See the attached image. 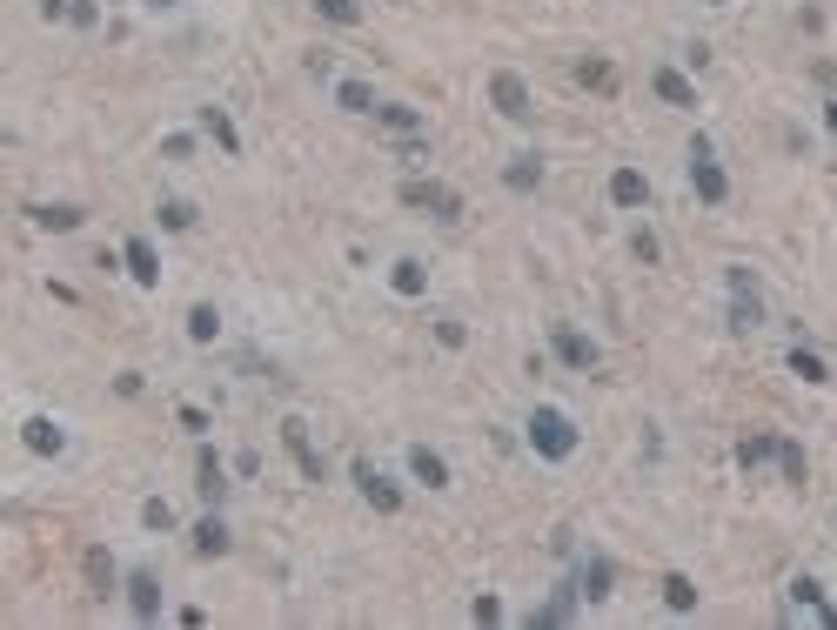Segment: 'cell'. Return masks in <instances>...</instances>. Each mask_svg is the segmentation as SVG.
Returning a JSON list of instances; mask_svg holds the SVG:
<instances>
[{"label": "cell", "instance_id": "obj_5", "mask_svg": "<svg viewBox=\"0 0 837 630\" xmlns=\"http://www.w3.org/2000/svg\"><path fill=\"white\" fill-rule=\"evenodd\" d=\"M489 101H496L503 121H536V108H529V81H523V74H509V68L489 74Z\"/></svg>", "mask_w": 837, "mask_h": 630}, {"label": "cell", "instance_id": "obj_29", "mask_svg": "<svg viewBox=\"0 0 837 630\" xmlns=\"http://www.w3.org/2000/svg\"><path fill=\"white\" fill-rule=\"evenodd\" d=\"M777 470H784V483H804V476H811V463H804V450H797L791 436H777Z\"/></svg>", "mask_w": 837, "mask_h": 630}, {"label": "cell", "instance_id": "obj_25", "mask_svg": "<svg viewBox=\"0 0 837 630\" xmlns=\"http://www.w3.org/2000/svg\"><path fill=\"white\" fill-rule=\"evenodd\" d=\"M215 336H221V309H215V302H195V309H188V342L208 349Z\"/></svg>", "mask_w": 837, "mask_h": 630}, {"label": "cell", "instance_id": "obj_22", "mask_svg": "<svg viewBox=\"0 0 837 630\" xmlns=\"http://www.w3.org/2000/svg\"><path fill=\"white\" fill-rule=\"evenodd\" d=\"M764 463H777V436H771V429H757V436L737 443V470H764Z\"/></svg>", "mask_w": 837, "mask_h": 630}, {"label": "cell", "instance_id": "obj_24", "mask_svg": "<svg viewBox=\"0 0 837 630\" xmlns=\"http://www.w3.org/2000/svg\"><path fill=\"white\" fill-rule=\"evenodd\" d=\"M228 543H235V537H228V523H221V517H201L195 523V557H228Z\"/></svg>", "mask_w": 837, "mask_h": 630}, {"label": "cell", "instance_id": "obj_4", "mask_svg": "<svg viewBox=\"0 0 837 630\" xmlns=\"http://www.w3.org/2000/svg\"><path fill=\"white\" fill-rule=\"evenodd\" d=\"M402 202L409 208H429L436 222H463V195L442 188V181H402Z\"/></svg>", "mask_w": 837, "mask_h": 630}, {"label": "cell", "instance_id": "obj_36", "mask_svg": "<svg viewBox=\"0 0 837 630\" xmlns=\"http://www.w3.org/2000/svg\"><path fill=\"white\" fill-rule=\"evenodd\" d=\"M436 342H442V349H463V342H469V329L456 322V315H442V322H436Z\"/></svg>", "mask_w": 837, "mask_h": 630}, {"label": "cell", "instance_id": "obj_7", "mask_svg": "<svg viewBox=\"0 0 837 630\" xmlns=\"http://www.w3.org/2000/svg\"><path fill=\"white\" fill-rule=\"evenodd\" d=\"M282 443H288V456L302 463V476H309V483H329V463L315 456V443H309V423H302V416H282Z\"/></svg>", "mask_w": 837, "mask_h": 630}, {"label": "cell", "instance_id": "obj_27", "mask_svg": "<svg viewBox=\"0 0 837 630\" xmlns=\"http://www.w3.org/2000/svg\"><path fill=\"white\" fill-rule=\"evenodd\" d=\"M335 108H349V114H375V88H369V81H335Z\"/></svg>", "mask_w": 837, "mask_h": 630}, {"label": "cell", "instance_id": "obj_9", "mask_svg": "<svg viewBox=\"0 0 837 630\" xmlns=\"http://www.w3.org/2000/svg\"><path fill=\"white\" fill-rule=\"evenodd\" d=\"M576 604H583V584L570 577V584H556V597L543 610H529V630H563L576 617Z\"/></svg>", "mask_w": 837, "mask_h": 630}, {"label": "cell", "instance_id": "obj_21", "mask_svg": "<svg viewBox=\"0 0 837 630\" xmlns=\"http://www.w3.org/2000/svg\"><path fill=\"white\" fill-rule=\"evenodd\" d=\"M201 135H215V148H221L228 161L242 155V135H235V121H228L221 108H201Z\"/></svg>", "mask_w": 837, "mask_h": 630}, {"label": "cell", "instance_id": "obj_18", "mask_svg": "<svg viewBox=\"0 0 837 630\" xmlns=\"http://www.w3.org/2000/svg\"><path fill=\"white\" fill-rule=\"evenodd\" d=\"M610 202H617V208H643V202H650V181H643L637 168H617V175H610Z\"/></svg>", "mask_w": 837, "mask_h": 630}, {"label": "cell", "instance_id": "obj_35", "mask_svg": "<svg viewBox=\"0 0 837 630\" xmlns=\"http://www.w3.org/2000/svg\"><path fill=\"white\" fill-rule=\"evenodd\" d=\"M315 14H329L335 27H355V14H362V7H355V0H315Z\"/></svg>", "mask_w": 837, "mask_h": 630}, {"label": "cell", "instance_id": "obj_6", "mask_svg": "<svg viewBox=\"0 0 837 630\" xmlns=\"http://www.w3.org/2000/svg\"><path fill=\"white\" fill-rule=\"evenodd\" d=\"M355 490H362V496H369V510H382V517H396V510H402V490H396V483H389V476H382V470H375V463H369V456H355Z\"/></svg>", "mask_w": 837, "mask_h": 630}, {"label": "cell", "instance_id": "obj_11", "mask_svg": "<svg viewBox=\"0 0 837 630\" xmlns=\"http://www.w3.org/2000/svg\"><path fill=\"white\" fill-rule=\"evenodd\" d=\"M128 610H134V624H155V617H161V584H155V570H134V577H128Z\"/></svg>", "mask_w": 837, "mask_h": 630}, {"label": "cell", "instance_id": "obj_14", "mask_svg": "<svg viewBox=\"0 0 837 630\" xmlns=\"http://www.w3.org/2000/svg\"><path fill=\"white\" fill-rule=\"evenodd\" d=\"M27 215H34V228H47V235H74V228L88 222L74 202H47V208H27Z\"/></svg>", "mask_w": 837, "mask_h": 630}, {"label": "cell", "instance_id": "obj_2", "mask_svg": "<svg viewBox=\"0 0 837 630\" xmlns=\"http://www.w3.org/2000/svg\"><path fill=\"white\" fill-rule=\"evenodd\" d=\"M724 282H730V329H737V336L764 329V295H757V275L737 262V269H724Z\"/></svg>", "mask_w": 837, "mask_h": 630}, {"label": "cell", "instance_id": "obj_39", "mask_svg": "<svg viewBox=\"0 0 837 630\" xmlns=\"http://www.w3.org/2000/svg\"><path fill=\"white\" fill-rule=\"evenodd\" d=\"M161 155H168V161H188V155H195V135H168V141H161Z\"/></svg>", "mask_w": 837, "mask_h": 630}, {"label": "cell", "instance_id": "obj_8", "mask_svg": "<svg viewBox=\"0 0 837 630\" xmlns=\"http://www.w3.org/2000/svg\"><path fill=\"white\" fill-rule=\"evenodd\" d=\"M550 349L570 362V369H583V376H590L596 362H603V356H596V342L583 336V329H570V322H556V329H550Z\"/></svg>", "mask_w": 837, "mask_h": 630}, {"label": "cell", "instance_id": "obj_10", "mask_svg": "<svg viewBox=\"0 0 837 630\" xmlns=\"http://www.w3.org/2000/svg\"><path fill=\"white\" fill-rule=\"evenodd\" d=\"M121 262H128V275L141 289H161V255H155L148 235H128V242H121Z\"/></svg>", "mask_w": 837, "mask_h": 630}, {"label": "cell", "instance_id": "obj_33", "mask_svg": "<svg viewBox=\"0 0 837 630\" xmlns=\"http://www.w3.org/2000/svg\"><path fill=\"white\" fill-rule=\"evenodd\" d=\"M141 523H148V530H175V503H168V496H148V503H141Z\"/></svg>", "mask_w": 837, "mask_h": 630}, {"label": "cell", "instance_id": "obj_42", "mask_svg": "<svg viewBox=\"0 0 837 630\" xmlns=\"http://www.w3.org/2000/svg\"><path fill=\"white\" fill-rule=\"evenodd\" d=\"M148 7H175V0H148Z\"/></svg>", "mask_w": 837, "mask_h": 630}, {"label": "cell", "instance_id": "obj_32", "mask_svg": "<svg viewBox=\"0 0 837 630\" xmlns=\"http://www.w3.org/2000/svg\"><path fill=\"white\" fill-rule=\"evenodd\" d=\"M155 222L168 228V235H181V228H195V202H161V208H155Z\"/></svg>", "mask_w": 837, "mask_h": 630}, {"label": "cell", "instance_id": "obj_15", "mask_svg": "<svg viewBox=\"0 0 837 630\" xmlns=\"http://www.w3.org/2000/svg\"><path fill=\"white\" fill-rule=\"evenodd\" d=\"M650 88H657L670 108H697V88H690V74H683V68H657V74H650Z\"/></svg>", "mask_w": 837, "mask_h": 630}, {"label": "cell", "instance_id": "obj_26", "mask_svg": "<svg viewBox=\"0 0 837 630\" xmlns=\"http://www.w3.org/2000/svg\"><path fill=\"white\" fill-rule=\"evenodd\" d=\"M663 604L677 610V617H690V610H697V584H690L683 570H670V577H663Z\"/></svg>", "mask_w": 837, "mask_h": 630}, {"label": "cell", "instance_id": "obj_13", "mask_svg": "<svg viewBox=\"0 0 837 630\" xmlns=\"http://www.w3.org/2000/svg\"><path fill=\"white\" fill-rule=\"evenodd\" d=\"M576 584H583V604H603V597H610V584H617V570H610V557H583V570H576Z\"/></svg>", "mask_w": 837, "mask_h": 630}, {"label": "cell", "instance_id": "obj_3", "mask_svg": "<svg viewBox=\"0 0 837 630\" xmlns=\"http://www.w3.org/2000/svg\"><path fill=\"white\" fill-rule=\"evenodd\" d=\"M690 188H697V202H710V208L730 202V175L717 168V148H710L704 135L690 141Z\"/></svg>", "mask_w": 837, "mask_h": 630}, {"label": "cell", "instance_id": "obj_17", "mask_svg": "<svg viewBox=\"0 0 837 630\" xmlns=\"http://www.w3.org/2000/svg\"><path fill=\"white\" fill-rule=\"evenodd\" d=\"M791 604H797V610H817V624H824V630H837V604H824L817 577H797V584H791Z\"/></svg>", "mask_w": 837, "mask_h": 630}, {"label": "cell", "instance_id": "obj_12", "mask_svg": "<svg viewBox=\"0 0 837 630\" xmlns=\"http://www.w3.org/2000/svg\"><path fill=\"white\" fill-rule=\"evenodd\" d=\"M21 436H27V450H34V456H61L67 450V429L54 423V416H27Z\"/></svg>", "mask_w": 837, "mask_h": 630}, {"label": "cell", "instance_id": "obj_30", "mask_svg": "<svg viewBox=\"0 0 837 630\" xmlns=\"http://www.w3.org/2000/svg\"><path fill=\"white\" fill-rule=\"evenodd\" d=\"M389 289H396V295H422V289H429L422 262H396V269H389Z\"/></svg>", "mask_w": 837, "mask_h": 630}, {"label": "cell", "instance_id": "obj_23", "mask_svg": "<svg viewBox=\"0 0 837 630\" xmlns=\"http://www.w3.org/2000/svg\"><path fill=\"white\" fill-rule=\"evenodd\" d=\"M503 181L516 188V195H536V188H543V155H516L503 168Z\"/></svg>", "mask_w": 837, "mask_h": 630}, {"label": "cell", "instance_id": "obj_16", "mask_svg": "<svg viewBox=\"0 0 837 630\" xmlns=\"http://www.w3.org/2000/svg\"><path fill=\"white\" fill-rule=\"evenodd\" d=\"M375 121L389 135H422V108H409V101H375Z\"/></svg>", "mask_w": 837, "mask_h": 630}, {"label": "cell", "instance_id": "obj_28", "mask_svg": "<svg viewBox=\"0 0 837 630\" xmlns=\"http://www.w3.org/2000/svg\"><path fill=\"white\" fill-rule=\"evenodd\" d=\"M791 376H804V383H831V369H824V356H817V349H804V342L791 349Z\"/></svg>", "mask_w": 837, "mask_h": 630}, {"label": "cell", "instance_id": "obj_20", "mask_svg": "<svg viewBox=\"0 0 837 630\" xmlns=\"http://www.w3.org/2000/svg\"><path fill=\"white\" fill-rule=\"evenodd\" d=\"M409 476H416V483H429V490H442V483H449V463H442L429 443H416V450H409Z\"/></svg>", "mask_w": 837, "mask_h": 630}, {"label": "cell", "instance_id": "obj_37", "mask_svg": "<svg viewBox=\"0 0 837 630\" xmlns=\"http://www.w3.org/2000/svg\"><path fill=\"white\" fill-rule=\"evenodd\" d=\"M469 617H476V624H503V604H496V597H476Z\"/></svg>", "mask_w": 837, "mask_h": 630}, {"label": "cell", "instance_id": "obj_19", "mask_svg": "<svg viewBox=\"0 0 837 630\" xmlns=\"http://www.w3.org/2000/svg\"><path fill=\"white\" fill-rule=\"evenodd\" d=\"M195 476H201V483H195V490H201V503H208V510H215L221 496H228V476H221V456H215V450H201Z\"/></svg>", "mask_w": 837, "mask_h": 630}, {"label": "cell", "instance_id": "obj_40", "mask_svg": "<svg viewBox=\"0 0 837 630\" xmlns=\"http://www.w3.org/2000/svg\"><path fill=\"white\" fill-rule=\"evenodd\" d=\"M67 21H74V27H101V7H94V0H74V14H67Z\"/></svg>", "mask_w": 837, "mask_h": 630}, {"label": "cell", "instance_id": "obj_38", "mask_svg": "<svg viewBox=\"0 0 837 630\" xmlns=\"http://www.w3.org/2000/svg\"><path fill=\"white\" fill-rule=\"evenodd\" d=\"M630 248H637V262H657L663 248H657V235H650V228H637V235H630Z\"/></svg>", "mask_w": 837, "mask_h": 630}, {"label": "cell", "instance_id": "obj_31", "mask_svg": "<svg viewBox=\"0 0 837 630\" xmlns=\"http://www.w3.org/2000/svg\"><path fill=\"white\" fill-rule=\"evenodd\" d=\"M88 584H94V597H108V590H114V557H108V550H88Z\"/></svg>", "mask_w": 837, "mask_h": 630}, {"label": "cell", "instance_id": "obj_34", "mask_svg": "<svg viewBox=\"0 0 837 630\" xmlns=\"http://www.w3.org/2000/svg\"><path fill=\"white\" fill-rule=\"evenodd\" d=\"M576 74H583V88H603V94L617 88V68H610V61H583Z\"/></svg>", "mask_w": 837, "mask_h": 630}, {"label": "cell", "instance_id": "obj_1", "mask_svg": "<svg viewBox=\"0 0 837 630\" xmlns=\"http://www.w3.org/2000/svg\"><path fill=\"white\" fill-rule=\"evenodd\" d=\"M529 450L543 456V463H570L576 456V423L563 416V409H529Z\"/></svg>", "mask_w": 837, "mask_h": 630}, {"label": "cell", "instance_id": "obj_43", "mask_svg": "<svg viewBox=\"0 0 837 630\" xmlns=\"http://www.w3.org/2000/svg\"><path fill=\"white\" fill-rule=\"evenodd\" d=\"M704 7H717V0H704Z\"/></svg>", "mask_w": 837, "mask_h": 630}, {"label": "cell", "instance_id": "obj_41", "mask_svg": "<svg viewBox=\"0 0 837 630\" xmlns=\"http://www.w3.org/2000/svg\"><path fill=\"white\" fill-rule=\"evenodd\" d=\"M41 14H47V21H67V14H74V0H41Z\"/></svg>", "mask_w": 837, "mask_h": 630}]
</instances>
